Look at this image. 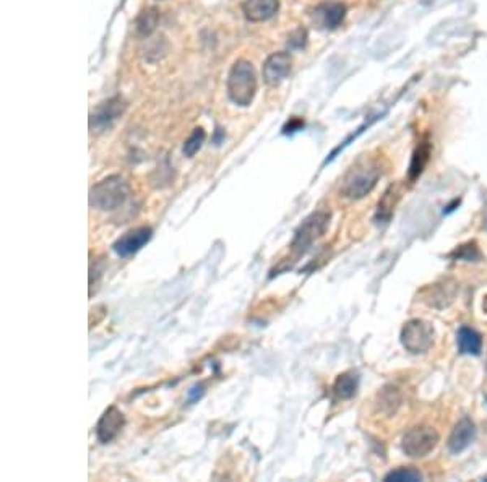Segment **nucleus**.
<instances>
[{"label":"nucleus","mask_w":487,"mask_h":482,"mask_svg":"<svg viewBox=\"0 0 487 482\" xmlns=\"http://www.w3.org/2000/svg\"><path fill=\"white\" fill-rule=\"evenodd\" d=\"M380 175L381 168L377 161L368 156L359 159L354 166H351L341 180L340 193L351 200L364 198L377 185Z\"/></svg>","instance_id":"nucleus-1"},{"label":"nucleus","mask_w":487,"mask_h":482,"mask_svg":"<svg viewBox=\"0 0 487 482\" xmlns=\"http://www.w3.org/2000/svg\"><path fill=\"white\" fill-rule=\"evenodd\" d=\"M130 193V185L122 175H109L89 190V207L99 212H115L124 207Z\"/></svg>","instance_id":"nucleus-2"},{"label":"nucleus","mask_w":487,"mask_h":482,"mask_svg":"<svg viewBox=\"0 0 487 482\" xmlns=\"http://www.w3.org/2000/svg\"><path fill=\"white\" fill-rule=\"evenodd\" d=\"M257 93V73L249 60H238L228 75L229 99L240 108L250 106Z\"/></svg>","instance_id":"nucleus-3"},{"label":"nucleus","mask_w":487,"mask_h":482,"mask_svg":"<svg viewBox=\"0 0 487 482\" xmlns=\"http://www.w3.org/2000/svg\"><path fill=\"white\" fill-rule=\"evenodd\" d=\"M331 214L325 210H319L312 214H309L303 223L299 224V228L296 229L294 238L291 240V250L294 255H303L312 247L314 242L325 235L328 231Z\"/></svg>","instance_id":"nucleus-4"},{"label":"nucleus","mask_w":487,"mask_h":482,"mask_svg":"<svg viewBox=\"0 0 487 482\" xmlns=\"http://www.w3.org/2000/svg\"><path fill=\"white\" fill-rule=\"evenodd\" d=\"M401 344L411 354H424L434 344V326L429 321L414 319L406 321L400 335Z\"/></svg>","instance_id":"nucleus-5"},{"label":"nucleus","mask_w":487,"mask_h":482,"mask_svg":"<svg viewBox=\"0 0 487 482\" xmlns=\"http://www.w3.org/2000/svg\"><path fill=\"white\" fill-rule=\"evenodd\" d=\"M439 432L430 425H416L409 429L401 441V448L411 458H424L439 445Z\"/></svg>","instance_id":"nucleus-6"},{"label":"nucleus","mask_w":487,"mask_h":482,"mask_svg":"<svg viewBox=\"0 0 487 482\" xmlns=\"http://www.w3.org/2000/svg\"><path fill=\"white\" fill-rule=\"evenodd\" d=\"M153 238V229L150 226H140V228L130 229L122 238H119L112 244V250L120 258H129L145 247Z\"/></svg>","instance_id":"nucleus-7"},{"label":"nucleus","mask_w":487,"mask_h":482,"mask_svg":"<svg viewBox=\"0 0 487 482\" xmlns=\"http://www.w3.org/2000/svg\"><path fill=\"white\" fill-rule=\"evenodd\" d=\"M125 108H127V104L119 96L110 98L109 101L103 103L101 106L92 114V117H89V129H92V132H104V130L112 127L115 120L122 117Z\"/></svg>","instance_id":"nucleus-8"},{"label":"nucleus","mask_w":487,"mask_h":482,"mask_svg":"<svg viewBox=\"0 0 487 482\" xmlns=\"http://www.w3.org/2000/svg\"><path fill=\"white\" fill-rule=\"evenodd\" d=\"M456 294H458V283L451 278H445L428 286L423 291V300L430 307L445 309L453 302Z\"/></svg>","instance_id":"nucleus-9"},{"label":"nucleus","mask_w":487,"mask_h":482,"mask_svg":"<svg viewBox=\"0 0 487 482\" xmlns=\"http://www.w3.org/2000/svg\"><path fill=\"white\" fill-rule=\"evenodd\" d=\"M125 428V416L115 406H109L96 424V439L101 444H109Z\"/></svg>","instance_id":"nucleus-10"},{"label":"nucleus","mask_w":487,"mask_h":482,"mask_svg":"<svg viewBox=\"0 0 487 482\" xmlns=\"http://www.w3.org/2000/svg\"><path fill=\"white\" fill-rule=\"evenodd\" d=\"M293 67V59L288 52H275L263 64V80L270 87H276L288 77Z\"/></svg>","instance_id":"nucleus-11"},{"label":"nucleus","mask_w":487,"mask_h":482,"mask_svg":"<svg viewBox=\"0 0 487 482\" xmlns=\"http://www.w3.org/2000/svg\"><path fill=\"white\" fill-rule=\"evenodd\" d=\"M346 17V5L340 2L322 3L314 10L312 18L319 28L335 29L338 28Z\"/></svg>","instance_id":"nucleus-12"},{"label":"nucleus","mask_w":487,"mask_h":482,"mask_svg":"<svg viewBox=\"0 0 487 482\" xmlns=\"http://www.w3.org/2000/svg\"><path fill=\"white\" fill-rule=\"evenodd\" d=\"M476 437V425L470 418L460 419L455 424L453 430H451L450 439H449V450L451 453H461L468 446L473 444Z\"/></svg>","instance_id":"nucleus-13"},{"label":"nucleus","mask_w":487,"mask_h":482,"mask_svg":"<svg viewBox=\"0 0 487 482\" xmlns=\"http://www.w3.org/2000/svg\"><path fill=\"white\" fill-rule=\"evenodd\" d=\"M279 0H245L242 12L249 22H267L278 12Z\"/></svg>","instance_id":"nucleus-14"},{"label":"nucleus","mask_w":487,"mask_h":482,"mask_svg":"<svg viewBox=\"0 0 487 482\" xmlns=\"http://www.w3.org/2000/svg\"><path fill=\"white\" fill-rule=\"evenodd\" d=\"M359 388V375L356 372H344L336 377L333 384V395L336 400L346 401L354 398Z\"/></svg>","instance_id":"nucleus-15"},{"label":"nucleus","mask_w":487,"mask_h":482,"mask_svg":"<svg viewBox=\"0 0 487 482\" xmlns=\"http://www.w3.org/2000/svg\"><path fill=\"white\" fill-rule=\"evenodd\" d=\"M456 343H458V351L461 354H471V356H479L481 349H483V338L478 331L468 326L460 328L458 335H456Z\"/></svg>","instance_id":"nucleus-16"},{"label":"nucleus","mask_w":487,"mask_h":482,"mask_svg":"<svg viewBox=\"0 0 487 482\" xmlns=\"http://www.w3.org/2000/svg\"><path fill=\"white\" fill-rule=\"evenodd\" d=\"M398 198H400L398 187H396V185H391V187H388V190H386V192L384 193V197H381V200L379 202L377 214H375V219H377L379 223H386V221L391 218Z\"/></svg>","instance_id":"nucleus-17"},{"label":"nucleus","mask_w":487,"mask_h":482,"mask_svg":"<svg viewBox=\"0 0 487 482\" xmlns=\"http://www.w3.org/2000/svg\"><path fill=\"white\" fill-rule=\"evenodd\" d=\"M158 22H159V12L157 8L150 7L147 10H143V12L137 17V22H135V29H137L138 36H143V38L150 36V34L157 29Z\"/></svg>","instance_id":"nucleus-18"},{"label":"nucleus","mask_w":487,"mask_h":482,"mask_svg":"<svg viewBox=\"0 0 487 482\" xmlns=\"http://www.w3.org/2000/svg\"><path fill=\"white\" fill-rule=\"evenodd\" d=\"M429 154H430L429 143L419 145L418 149H416L414 154H413V159H411V166H409V179L411 180L418 179L421 173H423L426 164H428V161H429Z\"/></svg>","instance_id":"nucleus-19"},{"label":"nucleus","mask_w":487,"mask_h":482,"mask_svg":"<svg viewBox=\"0 0 487 482\" xmlns=\"http://www.w3.org/2000/svg\"><path fill=\"white\" fill-rule=\"evenodd\" d=\"M400 403H401V396L398 393V390L393 388V386H386V388L381 390V393L379 395V406L385 414L388 416L395 414L396 409L400 408Z\"/></svg>","instance_id":"nucleus-20"},{"label":"nucleus","mask_w":487,"mask_h":482,"mask_svg":"<svg viewBox=\"0 0 487 482\" xmlns=\"http://www.w3.org/2000/svg\"><path fill=\"white\" fill-rule=\"evenodd\" d=\"M205 140H207V133H205V130L202 127L194 129V132L190 133V137L185 140L182 152L187 158H194L195 154L200 152V148L203 147Z\"/></svg>","instance_id":"nucleus-21"},{"label":"nucleus","mask_w":487,"mask_h":482,"mask_svg":"<svg viewBox=\"0 0 487 482\" xmlns=\"http://www.w3.org/2000/svg\"><path fill=\"white\" fill-rule=\"evenodd\" d=\"M450 257H453L456 260H465V262H479V260L483 258V255H481L476 242H468V244L460 245L458 249H455Z\"/></svg>","instance_id":"nucleus-22"},{"label":"nucleus","mask_w":487,"mask_h":482,"mask_svg":"<svg viewBox=\"0 0 487 482\" xmlns=\"http://www.w3.org/2000/svg\"><path fill=\"white\" fill-rule=\"evenodd\" d=\"M385 481H395V482H405V481H408V482H416V481H423V474L419 473L418 469H414V468H398V469H393V471H390L388 474L385 476Z\"/></svg>","instance_id":"nucleus-23"},{"label":"nucleus","mask_w":487,"mask_h":482,"mask_svg":"<svg viewBox=\"0 0 487 482\" xmlns=\"http://www.w3.org/2000/svg\"><path fill=\"white\" fill-rule=\"evenodd\" d=\"M307 44V31L304 28L294 29L288 36V48L289 49H304Z\"/></svg>","instance_id":"nucleus-24"},{"label":"nucleus","mask_w":487,"mask_h":482,"mask_svg":"<svg viewBox=\"0 0 487 482\" xmlns=\"http://www.w3.org/2000/svg\"><path fill=\"white\" fill-rule=\"evenodd\" d=\"M304 127V122L303 120H299V119H293L291 122H288L284 125V129H283V132L284 133H293V132H298V130H300Z\"/></svg>","instance_id":"nucleus-25"},{"label":"nucleus","mask_w":487,"mask_h":482,"mask_svg":"<svg viewBox=\"0 0 487 482\" xmlns=\"http://www.w3.org/2000/svg\"><path fill=\"white\" fill-rule=\"evenodd\" d=\"M203 396V386L202 385H195L192 390L189 391V401L190 403H195Z\"/></svg>","instance_id":"nucleus-26"},{"label":"nucleus","mask_w":487,"mask_h":482,"mask_svg":"<svg viewBox=\"0 0 487 482\" xmlns=\"http://www.w3.org/2000/svg\"><path fill=\"white\" fill-rule=\"evenodd\" d=\"M483 229L487 231V202L484 203V208H483Z\"/></svg>","instance_id":"nucleus-27"}]
</instances>
